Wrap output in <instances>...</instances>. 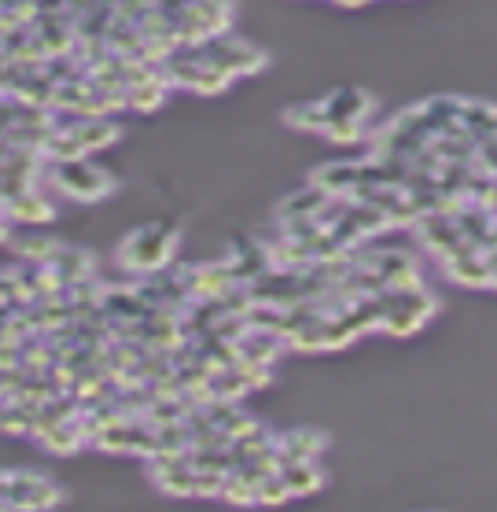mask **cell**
Listing matches in <instances>:
<instances>
[{"instance_id":"1","label":"cell","mask_w":497,"mask_h":512,"mask_svg":"<svg viewBox=\"0 0 497 512\" xmlns=\"http://www.w3.org/2000/svg\"><path fill=\"white\" fill-rule=\"evenodd\" d=\"M177 233L174 225L166 222H148L133 229L129 236H122V244H118V266L129 269V273H140V277H155L162 269L174 266V255H177Z\"/></svg>"},{"instance_id":"2","label":"cell","mask_w":497,"mask_h":512,"mask_svg":"<svg viewBox=\"0 0 497 512\" xmlns=\"http://www.w3.org/2000/svg\"><path fill=\"white\" fill-rule=\"evenodd\" d=\"M52 185L63 196L78 199V203H96V199L111 196L118 188V181L107 174L104 166H93L81 155V159H67V163H52Z\"/></svg>"},{"instance_id":"3","label":"cell","mask_w":497,"mask_h":512,"mask_svg":"<svg viewBox=\"0 0 497 512\" xmlns=\"http://www.w3.org/2000/svg\"><path fill=\"white\" fill-rule=\"evenodd\" d=\"M63 501V490L41 472L8 468L4 472V509H52Z\"/></svg>"},{"instance_id":"4","label":"cell","mask_w":497,"mask_h":512,"mask_svg":"<svg viewBox=\"0 0 497 512\" xmlns=\"http://www.w3.org/2000/svg\"><path fill=\"white\" fill-rule=\"evenodd\" d=\"M210 63H218L232 74V78H240V74H258V70H266L269 56L262 48L247 45V41H229V37H210L207 45H203Z\"/></svg>"},{"instance_id":"5","label":"cell","mask_w":497,"mask_h":512,"mask_svg":"<svg viewBox=\"0 0 497 512\" xmlns=\"http://www.w3.org/2000/svg\"><path fill=\"white\" fill-rule=\"evenodd\" d=\"M4 214H8V222H23V225H41L56 218L52 203L37 188H26L19 196H4Z\"/></svg>"},{"instance_id":"6","label":"cell","mask_w":497,"mask_h":512,"mask_svg":"<svg viewBox=\"0 0 497 512\" xmlns=\"http://www.w3.org/2000/svg\"><path fill=\"white\" fill-rule=\"evenodd\" d=\"M328 192H324L321 185H306V188H299V192H291L284 203L277 207V218L280 222H299V218H321L324 214V207H328Z\"/></svg>"},{"instance_id":"7","label":"cell","mask_w":497,"mask_h":512,"mask_svg":"<svg viewBox=\"0 0 497 512\" xmlns=\"http://www.w3.org/2000/svg\"><path fill=\"white\" fill-rule=\"evenodd\" d=\"M361 177H365V163H328L310 181L321 185L328 196H350L354 188H361Z\"/></svg>"},{"instance_id":"8","label":"cell","mask_w":497,"mask_h":512,"mask_svg":"<svg viewBox=\"0 0 497 512\" xmlns=\"http://www.w3.org/2000/svg\"><path fill=\"white\" fill-rule=\"evenodd\" d=\"M280 476H284V483H288L291 498H299V494H313V490L324 487V468L317 465V457L284 461V465H280Z\"/></svg>"},{"instance_id":"9","label":"cell","mask_w":497,"mask_h":512,"mask_svg":"<svg viewBox=\"0 0 497 512\" xmlns=\"http://www.w3.org/2000/svg\"><path fill=\"white\" fill-rule=\"evenodd\" d=\"M70 126H74V133H78V140H81V148H85V152H96V148H107V144H115L118 133H122V129H118L107 115L70 118Z\"/></svg>"},{"instance_id":"10","label":"cell","mask_w":497,"mask_h":512,"mask_svg":"<svg viewBox=\"0 0 497 512\" xmlns=\"http://www.w3.org/2000/svg\"><path fill=\"white\" fill-rule=\"evenodd\" d=\"M328 111H332V122H365L372 111V96L361 89H339L328 96Z\"/></svg>"},{"instance_id":"11","label":"cell","mask_w":497,"mask_h":512,"mask_svg":"<svg viewBox=\"0 0 497 512\" xmlns=\"http://www.w3.org/2000/svg\"><path fill=\"white\" fill-rule=\"evenodd\" d=\"M324 439L321 431H288V435H280V461H299V457H317L324 450Z\"/></svg>"},{"instance_id":"12","label":"cell","mask_w":497,"mask_h":512,"mask_svg":"<svg viewBox=\"0 0 497 512\" xmlns=\"http://www.w3.org/2000/svg\"><path fill=\"white\" fill-rule=\"evenodd\" d=\"M284 122L295 129H313V133H324L328 122H332V111H328V96L324 100H313V104H295L284 111Z\"/></svg>"},{"instance_id":"13","label":"cell","mask_w":497,"mask_h":512,"mask_svg":"<svg viewBox=\"0 0 497 512\" xmlns=\"http://www.w3.org/2000/svg\"><path fill=\"white\" fill-rule=\"evenodd\" d=\"M192 12L199 15V23L207 26L210 37H221L225 30H229L232 0H196V4H192Z\"/></svg>"},{"instance_id":"14","label":"cell","mask_w":497,"mask_h":512,"mask_svg":"<svg viewBox=\"0 0 497 512\" xmlns=\"http://www.w3.org/2000/svg\"><path fill=\"white\" fill-rule=\"evenodd\" d=\"M52 266L63 273V280L67 284H74V280H85L93 277V255L89 251H74V247H59L56 258H52Z\"/></svg>"},{"instance_id":"15","label":"cell","mask_w":497,"mask_h":512,"mask_svg":"<svg viewBox=\"0 0 497 512\" xmlns=\"http://www.w3.org/2000/svg\"><path fill=\"white\" fill-rule=\"evenodd\" d=\"M166 89H170V82H166V74H159V78H151V82H140L129 89V107H137V111H155V107L166 100Z\"/></svg>"},{"instance_id":"16","label":"cell","mask_w":497,"mask_h":512,"mask_svg":"<svg viewBox=\"0 0 497 512\" xmlns=\"http://www.w3.org/2000/svg\"><path fill=\"white\" fill-rule=\"evenodd\" d=\"M288 498H291V490L280 472H269V476L258 483V505H284Z\"/></svg>"},{"instance_id":"17","label":"cell","mask_w":497,"mask_h":512,"mask_svg":"<svg viewBox=\"0 0 497 512\" xmlns=\"http://www.w3.org/2000/svg\"><path fill=\"white\" fill-rule=\"evenodd\" d=\"M336 4H343V8H358V4H365V0H336Z\"/></svg>"}]
</instances>
